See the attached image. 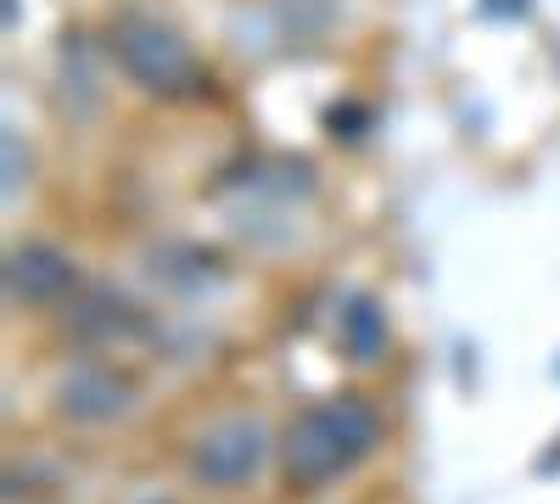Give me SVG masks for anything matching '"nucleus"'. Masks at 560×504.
Segmentation results:
<instances>
[{
    "label": "nucleus",
    "instance_id": "nucleus-1",
    "mask_svg": "<svg viewBox=\"0 0 560 504\" xmlns=\"http://www.w3.org/2000/svg\"><path fill=\"white\" fill-rule=\"evenodd\" d=\"M376 443H382V415L359 392L319 398V403L298 409L292 426L280 432V443H275L280 477L292 488H325V482L348 477Z\"/></svg>",
    "mask_w": 560,
    "mask_h": 504
},
{
    "label": "nucleus",
    "instance_id": "nucleus-2",
    "mask_svg": "<svg viewBox=\"0 0 560 504\" xmlns=\"http://www.w3.org/2000/svg\"><path fill=\"white\" fill-rule=\"evenodd\" d=\"M107 45H113L118 68L140 90H152V96H191L202 84V62L191 57V45L158 17H118Z\"/></svg>",
    "mask_w": 560,
    "mask_h": 504
},
{
    "label": "nucleus",
    "instance_id": "nucleus-3",
    "mask_svg": "<svg viewBox=\"0 0 560 504\" xmlns=\"http://www.w3.org/2000/svg\"><path fill=\"white\" fill-rule=\"evenodd\" d=\"M269 448H275V443H269L264 421H253V415H224V421H213V426L191 443V477L208 482V488H242V482H253V477L264 471Z\"/></svg>",
    "mask_w": 560,
    "mask_h": 504
},
{
    "label": "nucleus",
    "instance_id": "nucleus-4",
    "mask_svg": "<svg viewBox=\"0 0 560 504\" xmlns=\"http://www.w3.org/2000/svg\"><path fill=\"white\" fill-rule=\"evenodd\" d=\"M79 281V269L51 242H23L7 258V297L12 303H62Z\"/></svg>",
    "mask_w": 560,
    "mask_h": 504
},
{
    "label": "nucleus",
    "instance_id": "nucleus-5",
    "mask_svg": "<svg viewBox=\"0 0 560 504\" xmlns=\"http://www.w3.org/2000/svg\"><path fill=\"white\" fill-rule=\"evenodd\" d=\"M129 403H135V387L118 371H107V364H73V371L57 382V409L68 421H84V426L118 421Z\"/></svg>",
    "mask_w": 560,
    "mask_h": 504
},
{
    "label": "nucleus",
    "instance_id": "nucleus-6",
    "mask_svg": "<svg viewBox=\"0 0 560 504\" xmlns=\"http://www.w3.org/2000/svg\"><path fill=\"white\" fill-rule=\"evenodd\" d=\"M337 331H342V348L353 364H376L387 353V314L370 303V297H353L337 319Z\"/></svg>",
    "mask_w": 560,
    "mask_h": 504
}]
</instances>
